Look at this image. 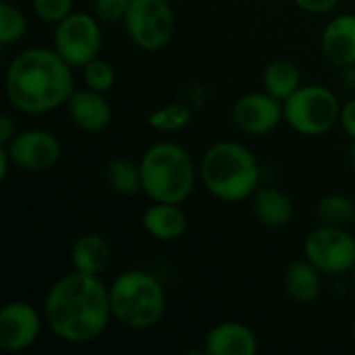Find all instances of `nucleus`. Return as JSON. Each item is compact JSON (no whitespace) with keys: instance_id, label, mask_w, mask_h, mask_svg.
<instances>
[{"instance_id":"nucleus-21","label":"nucleus","mask_w":355,"mask_h":355,"mask_svg":"<svg viewBox=\"0 0 355 355\" xmlns=\"http://www.w3.org/2000/svg\"><path fill=\"white\" fill-rule=\"evenodd\" d=\"M104 179H106L108 189L116 196L133 198L137 193H144L141 166H139V162H133L131 158L116 156V158L108 160Z\"/></svg>"},{"instance_id":"nucleus-27","label":"nucleus","mask_w":355,"mask_h":355,"mask_svg":"<svg viewBox=\"0 0 355 355\" xmlns=\"http://www.w3.org/2000/svg\"><path fill=\"white\" fill-rule=\"evenodd\" d=\"M129 4L131 0H94V8L92 12L98 17L100 23H123L125 21V15L129 10Z\"/></svg>"},{"instance_id":"nucleus-5","label":"nucleus","mask_w":355,"mask_h":355,"mask_svg":"<svg viewBox=\"0 0 355 355\" xmlns=\"http://www.w3.org/2000/svg\"><path fill=\"white\" fill-rule=\"evenodd\" d=\"M112 320L129 331L154 329L166 314L162 283L148 270H125L108 287Z\"/></svg>"},{"instance_id":"nucleus-28","label":"nucleus","mask_w":355,"mask_h":355,"mask_svg":"<svg viewBox=\"0 0 355 355\" xmlns=\"http://www.w3.org/2000/svg\"><path fill=\"white\" fill-rule=\"evenodd\" d=\"M339 2L341 0H293L295 6L310 15H329L339 6Z\"/></svg>"},{"instance_id":"nucleus-1","label":"nucleus","mask_w":355,"mask_h":355,"mask_svg":"<svg viewBox=\"0 0 355 355\" xmlns=\"http://www.w3.org/2000/svg\"><path fill=\"white\" fill-rule=\"evenodd\" d=\"M44 320L69 345H87L104 335L112 320L110 293L102 277L79 270L62 275L44 297Z\"/></svg>"},{"instance_id":"nucleus-30","label":"nucleus","mask_w":355,"mask_h":355,"mask_svg":"<svg viewBox=\"0 0 355 355\" xmlns=\"http://www.w3.org/2000/svg\"><path fill=\"white\" fill-rule=\"evenodd\" d=\"M17 133H19V131H17V127H15L12 116H10L8 112L2 114V116H0V146H6Z\"/></svg>"},{"instance_id":"nucleus-9","label":"nucleus","mask_w":355,"mask_h":355,"mask_svg":"<svg viewBox=\"0 0 355 355\" xmlns=\"http://www.w3.org/2000/svg\"><path fill=\"white\" fill-rule=\"evenodd\" d=\"M304 256L329 277H341L355 270V237L347 227L318 225L308 233Z\"/></svg>"},{"instance_id":"nucleus-32","label":"nucleus","mask_w":355,"mask_h":355,"mask_svg":"<svg viewBox=\"0 0 355 355\" xmlns=\"http://www.w3.org/2000/svg\"><path fill=\"white\" fill-rule=\"evenodd\" d=\"M341 83L347 89H355V64H349V67L341 69Z\"/></svg>"},{"instance_id":"nucleus-34","label":"nucleus","mask_w":355,"mask_h":355,"mask_svg":"<svg viewBox=\"0 0 355 355\" xmlns=\"http://www.w3.org/2000/svg\"><path fill=\"white\" fill-rule=\"evenodd\" d=\"M352 335H354V341H355V320H354V327H352Z\"/></svg>"},{"instance_id":"nucleus-22","label":"nucleus","mask_w":355,"mask_h":355,"mask_svg":"<svg viewBox=\"0 0 355 355\" xmlns=\"http://www.w3.org/2000/svg\"><path fill=\"white\" fill-rule=\"evenodd\" d=\"M316 218L320 225L347 227L349 223H355V200L343 193H329L318 202Z\"/></svg>"},{"instance_id":"nucleus-16","label":"nucleus","mask_w":355,"mask_h":355,"mask_svg":"<svg viewBox=\"0 0 355 355\" xmlns=\"http://www.w3.org/2000/svg\"><path fill=\"white\" fill-rule=\"evenodd\" d=\"M187 214L181 204L152 202L141 214V227L158 241H175L187 231Z\"/></svg>"},{"instance_id":"nucleus-26","label":"nucleus","mask_w":355,"mask_h":355,"mask_svg":"<svg viewBox=\"0 0 355 355\" xmlns=\"http://www.w3.org/2000/svg\"><path fill=\"white\" fill-rule=\"evenodd\" d=\"M73 4H75V0H31L35 15L44 23H52V25H56L64 17H69L73 12Z\"/></svg>"},{"instance_id":"nucleus-2","label":"nucleus","mask_w":355,"mask_h":355,"mask_svg":"<svg viewBox=\"0 0 355 355\" xmlns=\"http://www.w3.org/2000/svg\"><path fill=\"white\" fill-rule=\"evenodd\" d=\"M4 92L15 110L48 114L64 106L75 92L73 67L54 48H25L8 62Z\"/></svg>"},{"instance_id":"nucleus-7","label":"nucleus","mask_w":355,"mask_h":355,"mask_svg":"<svg viewBox=\"0 0 355 355\" xmlns=\"http://www.w3.org/2000/svg\"><path fill=\"white\" fill-rule=\"evenodd\" d=\"M175 10L168 0H131L123 27L133 46L146 52L166 48L175 35Z\"/></svg>"},{"instance_id":"nucleus-3","label":"nucleus","mask_w":355,"mask_h":355,"mask_svg":"<svg viewBox=\"0 0 355 355\" xmlns=\"http://www.w3.org/2000/svg\"><path fill=\"white\" fill-rule=\"evenodd\" d=\"M200 179L206 191L227 204L250 200L260 187V164L254 152L239 141H216L200 160Z\"/></svg>"},{"instance_id":"nucleus-6","label":"nucleus","mask_w":355,"mask_h":355,"mask_svg":"<svg viewBox=\"0 0 355 355\" xmlns=\"http://www.w3.org/2000/svg\"><path fill=\"white\" fill-rule=\"evenodd\" d=\"M285 123L300 135L318 137L333 131L341 119L343 102L327 85H302L283 102Z\"/></svg>"},{"instance_id":"nucleus-14","label":"nucleus","mask_w":355,"mask_h":355,"mask_svg":"<svg viewBox=\"0 0 355 355\" xmlns=\"http://www.w3.org/2000/svg\"><path fill=\"white\" fill-rule=\"evenodd\" d=\"M320 50L322 56L343 69L355 64V15L341 12L335 15L320 33Z\"/></svg>"},{"instance_id":"nucleus-12","label":"nucleus","mask_w":355,"mask_h":355,"mask_svg":"<svg viewBox=\"0 0 355 355\" xmlns=\"http://www.w3.org/2000/svg\"><path fill=\"white\" fill-rule=\"evenodd\" d=\"M44 312L29 302L15 300L0 310V347L8 354H21L29 349L42 333Z\"/></svg>"},{"instance_id":"nucleus-15","label":"nucleus","mask_w":355,"mask_h":355,"mask_svg":"<svg viewBox=\"0 0 355 355\" xmlns=\"http://www.w3.org/2000/svg\"><path fill=\"white\" fill-rule=\"evenodd\" d=\"M260 349L256 333L243 322L227 320L210 329L204 339L208 355H256Z\"/></svg>"},{"instance_id":"nucleus-10","label":"nucleus","mask_w":355,"mask_h":355,"mask_svg":"<svg viewBox=\"0 0 355 355\" xmlns=\"http://www.w3.org/2000/svg\"><path fill=\"white\" fill-rule=\"evenodd\" d=\"M4 148L12 158V166L27 173L50 171L62 156V146L58 137L46 129L19 131Z\"/></svg>"},{"instance_id":"nucleus-31","label":"nucleus","mask_w":355,"mask_h":355,"mask_svg":"<svg viewBox=\"0 0 355 355\" xmlns=\"http://www.w3.org/2000/svg\"><path fill=\"white\" fill-rule=\"evenodd\" d=\"M10 164H12V158L8 154V150L4 146H0V181H6Z\"/></svg>"},{"instance_id":"nucleus-25","label":"nucleus","mask_w":355,"mask_h":355,"mask_svg":"<svg viewBox=\"0 0 355 355\" xmlns=\"http://www.w3.org/2000/svg\"><path fill=\"white\" fill-rule=\"evenodd\" d=\"M83 81H85V87L100 92V94H108L116 83V71L108 60L98 56L83 67Z\"/></svg>"},{"instance_id":"nucleus-4","label":"nucleus","mask_w":355,"mask_h":355,"mask_svg":"<svg viewBox=\"0 0 355 355\" xmlns=\"http://www.w3.org/2000/svg\"><path fill=\"white\" fill-rule=\"evenodd\" d=\"M144 196L150 202L183 204L196 189L198 171L191 154L175 141H156L139 158Z\"/></svg>"},{"instance_id":"nucleus-13","label":"nucleus","mask_w":355,"mask_h":355,"mask_svg":"<svg viewBox=\"0 0 355 355\" xmlns=\"http://www.w3.org/2000/svg\"><path fill=\"white\" fill-rule=\"evenodd\" d=\"M69 119L73 125L87 133H98L106 129L112 121V106L106 98V94L94 92L89 87L77 89L71 94V98L64 104Z\"/></svg>"},{"instance_id":"nucleus-24","label":"nucleus","mask_w":355,"mask_h":355,"mask_svg":"<svg viewBox=\"0 0 355 355\" xmlns=\"http://www.w3.org/2000/svg\"><path fill=\"white\" fill-rule=\"evenodd\" d=\"M27 31V17L23 10L8 0L0 2V44L10 46L19 42Z\"/></svg>"},{"instance_id":"nucleus-33","label":"nucleus","mask_w":355,"mask_h":355,"mask_svg":"<svg viewBox=\"0 0 355 355\" xmlns=\"http://www.w3.org/2000/svg\"><path fill=\"white\" fill-rule=\"evenodd\" d=\"M349 158H352V166L355 168V141L354 146H352V152H349Z\"/></svg>"},{"instance_id":"nucleus-18","label":"nucleus","mask_w":355,"mask_h":355,"mask_svg":"<svg viewBox=\"0 0 355 355\" xmlns=\"http://www.w3.org/2000/svg\"><path fill=\"white\" fill-rule=\"evenodd\" d=\"M112 250L108 241L100 233H83L75 239L71 248V264L73 270L102 277L110 266Z\"/></svg>"},{"instance_id":"nucleus-17","label":"nucleus","mask_w":355,"mask_h":355,"mask_svg":"<svg viewBox=\"0 0 355 355\" xmlns=\"http://www.w3.org/2000/svg\"><path fill=\"white\" fill-rule=\"evenodd\" d=\"M283 285L291 302L310 306L322 295V272L304 256L302 260H293L287 266Z\"/></svg>"},{"instance_id":"nucleus-23","label":"nucleus","mask_w":355,"mask_h":355,"mask_svg":"<svg viewBox=\"0 0 355 355\" xmlns=\"http://www.w3.org/2000/svg\"><path fill=\"white\" fill-rule=\"evenodd\" d=\"M191 119H193V114L187 104L168 102L148 114V125L160 133H177V131H183L185 127H189Z\"/></svg>"},{"instance_id":"nucleus-35","label":"nucleus","mask_w":355,"mask_h":355,"mask_svg":"<svg viewBox=\"0 0 355 355\" xmlns=\"http://www.w3.org/2000/svg\"><path fill=\"white\" fill-rule=\"evenodd\" d=\"M354 287H355V270H354Z\"/></svg>"},{"instance_id":"nucleus-19","label":"nucleus","mask_w":355,"mask_h":355,"mask_svg":"<svg viewBox=\"0 0 355 355\" xmlns=\"http://www.w3.org/2000/svg\"><path fill=\"white\" fill-rule=\"evenodd\" d=\"M252 206L258 223L268 229H283L295 216L293 200L277 187H258L252 196Z\"/></svg>"},{"instance_id":"nucleus-8","label":"nucleus","mask_w":355,"mask_h":355,"mask_svg":"<svg viewBox=\"0 0 355 355\" xmlns=\"http://www.w3.org/2000/svg\"><path fill=\"white\" fill-rule=\"evenodd\" d=\"M52 48L71 64L83 69L89 60L100 56L102 27L94 12L73 10L60 23L54 25Z\"/></svg>"},{"instance_id":"nucleus-20","label":"nucleus","mask_w":355,"mask_h":355,"mask_svg":"<svg viewBox=\"0 0 355 355\" xmlns=\"http://www.w3.org/2000/svg\"><path fill=\"white\" fill-rule=\"evenodd\" d=\"M302 71L293 60L275 58L262 71V89L285 102L302 87Z\"/></svg>"},{"instance_id":"nucleus-29","label":"nucleus","mask_w":355,"mask_h":355,"mask_svg":"<svg viewBox=\"0 0 355 355\" xmlns=\"http://www.w3.org/2000/svg\"><path fill=\"white\" fill-rule=\"evenodd\" d=\"M339 125H341V129L345 131V135L355 141V96L354 98H349L347 102H343Z\"/></svg>"},{"instance_id":"nucleus-11","label":"nucleus","mask_w":355,"mask_h":355,"mask_svg":"<svg viewBox=\"0 0 355 355\" xmlns=\"http://www.w3.org/2000/svg\"><path fill=\"white\" fill-rule=\"evenodd\" d=\"M231 119L245 135H266L285 121V106L264 89L248 92L233 104Z\"/></svg>"}]
</instances>
